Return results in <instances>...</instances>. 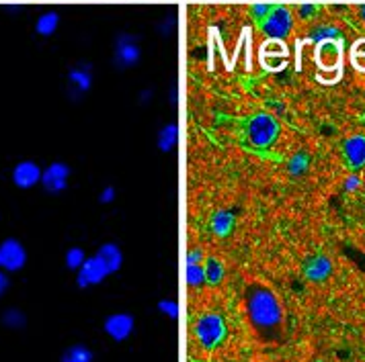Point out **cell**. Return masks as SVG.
<instances>
[{
  "instance_id": "obj_3",
  "label": "cell",
  "mask_w": 365,
  "mask_h": 362,
  "mask_svg": "<svg viewBox=\"0 0 365 362\" xmlns=\"http://www.w3.org/2000/svg\"><path fill=\"white\" fill-rule=\"evenodd\" d=\"M247 135H249V142L252 148H271L279 137V123H277L275 117L269 115V113H257L249 121Z\"/></svg>"
},
{
  "instance_id": "obj_1",
  "label": "cell",
  "mask_w": 365,
  "mask_h": 362,
  "mask_svg": "<svg viewBox=\"0 0 365 362\" xmlns=\"http://www.w3.org/2000/svg\"><path fill=\"white\" fill-rule=\"evenodd\" d=\"M247 315L252 328L269 336L271 331L282 326V303L271 289L252 284L247 289Z\"/></svg>"
},
{
  "instance_id": "obj_32",
  "label": "cell",
  "mask_w": 365,
  "mask_h": 362,
  "mask_svg": "<svg viewBox=\"0 0 365 362\" xmlns=\"http://www.w3.org/2000/svg\"><path fill=\"white\" fill-rule=\"evenodd\" d=\"M316 11H318V6H316V4H299V9H298L299 17L304 18V21L314 18Z\"/></svg>"
},
{
  "instance_id": "obj_12",
  "label": "cell",
  "mask_w": 365,
  "mask_h": 362,
  "mask_svg": "<svg viewBox=\"0 0 365 362\" xmlns=\"http://www.w3.org/2000/svg\"><path fill=\"white\" fill-rule=\"evenodd\" d=\"M93 86V72L91 64H78L68 72V97L72 100H78L86 90Z\"/></svg>"
},
{
  "instance_id": "obj_4",
  "label": "cell",
  "mask_w": 365,
  "mask_h": 362,
  "mask_svg": "<svg viewBox=\"0 0 365 362\" xmlns=\"http://www.w3.org/2000/svg\"><path fill=\"white\" fill-rule=\"evenodd\" d=\"M294 27V17L287 6H273L271 13L261 21V29L269 39H285Z\"/></svg>"
},
{
  "instance_id": "obj_26",
  "label": "cell",
  "mask_w": 365,
  "mask_h": 362,
  "mask_svg": "<svg viewBox=\"0 0 365 362\" xmlns=\"http://www.w3.org/2000/svg\"><path fill=\"white\" fill-rule=\"evenodd\" d=\"M339 29L336 27H331V25H322V27H316L312 29V33H310V39L316 41V43H320V41H329V39H339Z\"/></svg>"
},
{
  "instance_id": "obj_35",
  "label": "cell",
  "mask_w": 365,
  "mask_h": 362,
  "mask_svg": "<svg viewBox=\"0 0 365 362\" xmlns=\"http://www.w3.org/2000/svg\"><path fill=\"white\" fill-rule=\"evenodd\" d=\"M150 99H152V90H142V95H140V102H142V105H148Z\"/></svg>"
},
{
  "instance_id": "obj_13",
  "label": "cell",
  "mask_w": 365,
  "mask_h": 362,
  "mask_svg": "<svg viewBox=\"0 0 365 362\" xmlns=\"http://www.w3.org/2000/svg\"><path fill=\"white\" fill-rule=\"evenodd\" d=\"M261 64L267 70H282L287 64V46L283 39H267L261 48Z\"/></svg>"
},
{
  "instance_id": "obj_2",
  "label": "cell",
  "mask_w": 365,
  "mask_h": 362,
  "mask_svg": "<svg viewBox=\"0 0 365 362\" xmlns=\"http://www.w3.org/2000/svg\"><path fill=\"white\" fill-rule=\"evenodd\" d=\"M195 338L203 350H216L228 336V326L226 319L222 317V313L207 312L201 315L200 319L193 326Z\"/></svg>"
},
{
  "instance_id": "obj_8",
  "label": "cell",
  "mask_w": 365,
  "mask_h": 362,
  "mask_svg": "<svg viewBox=\"0 0 365 362\" xmlns=\"http://www.w3.org/2000/svg\"><path fill=\"white\" fill-rule=\"evenodd\" d=\"M72 170L64 162H51L48 168H43L41 172V186L46 193L50 195H60L68 188V179H70Z\"/></svg>"
},
{
  "instance_id": "obj_18",
  "label": "cell",
  "mask_w": 365,
  "mask_h": 362,
  "mask_svg": "<svg viewBox=\"0 0 365 362\" xmlns=\"http://www.w3.org/2000/svg\"><path fill=\"white\" fill-rule=\"evenodd\" d=\"M60 27V15L56 11L43 13L41 17L35 21V33L39 37H51Z\"/></svg>"
},
{
  "instance_id": "obj_29",
  "label": "cell",
  "mask_w": 365,
  "mask_h": 362,
  "mask_svg": "<svg viewBox=\"0 0 365 362\" xmlns=\"http://www.w3.org/2000/svg\"><path fill=\"white\" fill-rule=\"evenodd\" d=\"M271 9H273L271 4H265V2H257V4H252V9H250V11H252V17L257 18V21H263V18H265L267 15L271 13Z\"/></svg>"
},
{
  "instance_id": "obj_31",
  "label": "cell",
  "mask_w": 365,
  "mask_h": 362,
  "mask_svg": "<svg viewBox=\"0 0 365 362\" xmlns=\"http://www.w3.org/2000/svg\"><path fill=\"white\" fill-rule=\"evenodd\" d=\"M205 262V256H203V250L201 247H191L187 252V264H203Z\"/></svg>"
},
{
  "instance_id": "obj_27",
  "label": "cell",
  "mask_w": 365,
  "mask_h": 362,
  "mask_svg": "<svg viewBox=\"0 0 365 362\" xmlns=\"http://www.w3.org/2000/svg\"><path fill=\"white\" fill-rule=\"evenodd\" d=\"M351 60H353V66L357 68V70H361V72H365V39H359V41L353 46Z\"/></svg>"
},
{
  "instance_id": "obj_21",
  "label": "cell",
  "mask_w": 365,
  "mask_h": 362,
  "mask_svg": "<svg viewBox=\"0 0 365 362\" xmlns=\"http://www.w3.org/2000/svg\"><path fill=\"white\" fill-rule=\"evenodd\" d=\"M95 361V354L88 346L84 344H74L64 350L60 362H93Z\"/></svg>"
},
{
  "instance_id": "obj_28",
  "label": "cell",
  "mask_w": 365,
  "mask_h": 362,
  "mask_svg": "<svg viewBox=\"0 0 365 362\" xmlns=\"http://www.w3.org/2000/svg\"><path fill=\"white\" fill-rule=\"evenodd\" d=\"M158 312L166 317H170V319H177L179 317V305L173 299H163V301H158Z\"/></svg>"
},
{
  "instance_id": "obj_9",
  "label": "cell",
  "mask_w": 365,
  "mask_h": 362,
  "mask_svg": "<svg viewBox=\"0 0 365 362\" xmlns=\"http://www.w3.org/2000/svg\"><path fill=\"white\" fill-rule=\"evenodd\" d=\"M78 275H76V284L81 287V289H88V287H95V284H101L103 280L107 279L111 272H109V268L105 266V262L101 260L99 256L95 254V256H86V260L84 264L76 270Z\"/></svg>"
},
{
  "instance_id": "obj_11",
  "label": "cell",
  "mask_w": 365,
  "mask_h": 362,
  "mask_svg": "<svg viewBox=\"0 0 365 362\" xmlns=\"http://www.w3.org/2000/svg\"><path fill=\"white\" fill-rule=\"evenodd\" d=\"M316 64L320 70H341L343 62V46L339 39H329V41H320L316 46Z\"/></svg>"
},
{
  "instance_id": "obj_10",
  "label": "cell",
  "mask_w": 365,
  "mask_h": 362,
  "mask_svg": "<svg viewBox=\"0 0 365 362\" xmlns=\"http://www.w3.org/2000/svg\"><path fill=\"white\" fill-rule=\"evenodd\" d=\"M41 166L34 162V160H23V162H19L15 168H13V172H11V181L13 184L21 188V191H29V188H34L37 184H41Z\"/></svg>"
},
{
  "instance_id": "obj_36",
  "label": "cell",
  "mask_w": 365,
  "mask_h": 362,
  "mask_svg": "<svg viewBox=\"0 0 365 362\" xmlns=\"http://www.w3.org/2000/svg\"><path fill=\"white\" fill-rule=\"evenodd\" d=\"M361 18H364V21H365V4H364V6H361Z\"/></svg>"
},
{
  "instance_id": "obj_19",
  "label": "cell",
  "mask_w": 365,
  "mask_h": 362,
  "mask_svg": "<svg viewBox=\"0 0 365 362\" xmlns=\"http://www.w3.org/2000/svg\"><path fill=\"white\" fill-rule=\"evenodd\" d=\"M203 270H205V282L207 284H212V287H216L220 284L224 277H226V268H224V264L220 258H214V256H210V258H205V262H203Z\"/></svg>"
},
{
  "instance_id": "obj_14",
  "label": "cell",
  "mask_w": 365,
  "mask_h": 362,
  "mask_svg": "<svg viewBox=\"0 0 365 362\" xmlns=\"http://www.w3.org/2000/svg\"><path fill=\"white\" fill-rule=\"evenodd\" d=\"M343 158L349 170L357 172L365 166V135H351L343 142Z\"/></svg>"
},
{
  "instance_id": "obj_5",
  "label": "cell",
  "mask_w": 365,
  "mask_h": 362,
  "mask_svg": "<svg viewBox=\"0 0 365 362\" xmlns=\"http://www.w3.org/2000/svg\"><path fill=\"white\" fill-rule=\"evenodd\" d=\"M27 264V250L17 238H6L0 242V270L19 272Z\"/></svg>"
},
{
  "instance_id": "obj_17",
  "label": "cell",
  "mask_w": 365,
  "mask_h": 362,
  "mask_svg": "<svg viewBox=\"0 0 365 362\" xmlns=\"http://www.w3.org/2000/svg\"><path fill=\"white\" fill-rule=\"evenodd\" d=\"M234 228V215L230 211H226V209H220L216 213L212 215V219H210V230L216 233L217 238H226V235H230L232 233Z\"/></svg>"
},
{
  "instance_id": "obj_33",
  "label": "cell",
  "mask_w": 365,
  "mask_h": 362,
  "mask_svg": "<svg viewBox=\"0 0 365 362\" xmlns=\"http://www.w3.org/2000/svg\"><path fill=\"white\" fill-rule=\"evenodd\" d=\"M9 289H11V279H9V272L0 270V299H2V295H4Z\"/></svg>"
},
{
  "instance_id": "obj_24",
  "label": "cell",
  "mask_w": 365,
  "mask_h": 362,
  "mask_svg": "<svg viewBox=\"0 0 365 362\" xmlns=\"http://www.w3.org/2000/svg\"><path fill=\"white\" fill-rule=\"evenodd\" d=\"M308 166H310V158L304 151H299L296 156H292V160L287 164V170H289L292 176H302L308 170Z\"/></svg>"
},
{
  "instance_id": "obj_16",
  "label": "cell",
  "mask_w": 365,
  "mask_h": 362,
  "mask_svg": "<svg viewBox=\"0 0 365 362\" xmlns=\"http://www.w3.org/2000/svg\"><path fill=\"white\" fill-rule=\"evenodd\" d=\"M97 256L105 262V266L109 268L111 275L117 272V270L123 266V252H121V247L117 246V244H113V242L103 244V246L97 250Z\"/></svg>"
},
{
  "instance_id": "obj_23",
  "label": "cell",
  "mask_w": 365,
  "mask_h": 362,
  "mask_svg": "<svg viewBox=\"0 0 365 362\" xmlns=\"http://www.w3.org/2000/svg\"><path fill=\"white\" fill-rule=\"evenodd\" d=\"M185 280L191 289H200L205 284V270L203 264H187L185 268Z\"/></svg>"
},
{
  "instance_id": "obj_34",
  "label": "cell",
  "mask_w": 365,
  "mask_h": 362,
  "mask_svg": "<svg viewBox=\"0 0 365 362\" xmlns=\"http://www.w3.org/2000/svg\"><path fill=\"white\" fill-rule=\"evenodd\" d=\"M357 186H359V176H357V174L349 176L347 182H345V188H347V191H355Z\"/></svg>"
},
{
  "instance_id": "obj_22",
  "label": "cell",
  "mask_w": 365,
  "mask_h": 362,
  "mask_svg": "<svg viewBox=\"0 0 365 362\" xmlns=\"http://www.w3.org/2000/svg\"><path fill=\"white\" fill-rule=\"evenodd\" d=\"M2 326L9 329H23L27 326V315L17 309V307H9L6 312L2 313Z\"/></svg>"
},
{
  "instance_id": "obj_7",
  "label": "cell",
  "mask_w": 365,
  "mask_h": 362,
  "mask_svg": "<svg viewBox=\"0 0 365 362\" xmlns=\"http://www.w3.org/2000/svg\"><path fill=\"white\" fill-rule=\"evenodd\" d=\"M103 329L113 342H125L132 338L133 329H135V319L132 313H111L105 317Z\"/></svg>"
},
{
  "instance_id": "obj_25",
  "label": "cell",
  "mask_w": 365,
  "mask_h": 362,
  "mask_svg": "<svg viewBox=\"0 0 365 362\" xmlns=\"http://www.w3.org/2000/svg\"><path fill=\"white\" fill-rule=\"evenodd\" d=\"M64 260H66L68 270H78V268L84 264V260H86V254H84L83 247L74 246L68 250L66 256H64Z\"/></svg>"
},
{
  "instance_id": "obj_30",
  "label": "cell",
  "mask_w": 365,
  "mask_h": 362,
  "mask_svg": "<svg viewBox=\"0 0 365 362\" xmlns=\"http://www.w3.org/2000/svg\"><path fill=\"white\" fill-rule=\"evenodd\" d=\"M117 197V191L113 186H105L99 193V203L101 205H111Z\"/></svg>"
},
{
  "instance_id": "obj_6",
  "label": "cell",
  "mask_w": 365,
  "mask_h": 362,
  "mask_svg": "<svg viewBox=\"0 0 365 362\" xmlns=\"http://www.w3.org/2000/svg\"><path fill=\"white\" fill-rule=\"evenodd\" d=\"M142 58V50L138 46V39L130 33H119L115 39V51H113V64L119 70H128L135 66Z\"/></svg>"
},
{
  "instance_id": "obj_15",
  "label": "cell",
  "mask_w": 365,
  "mask_h": 362,
  "mask_svg": "<svg viewBox=\"0 0 365 362\" xmlns=\"http://www.w3.org/2000/svg\"><path fill=\"white\" fill-rule=\"evenodd\" d=\"M332 262L329 256L324 254H314L310 258H306L304 262V277L310 282H324L331 277Z\"/></svg>"
},
{
  "instance_id": "obj_20",
  "label": "cell",
  "mask_w": 365,
  "mask_h": 362,
  "mask_svg": "<svg viewBox=\"0 0 365 362\" xmlns=\"http://www.w3.org/2000/svg\"><path fill=\"white\" fill-rule=\"evenodd\" d=\"M177 139H179V127H177V123H166L165 127L158 132L156 144H158V149L166 154V151H170V149L177 146Z\"/></svg>"
}]
</instances>
